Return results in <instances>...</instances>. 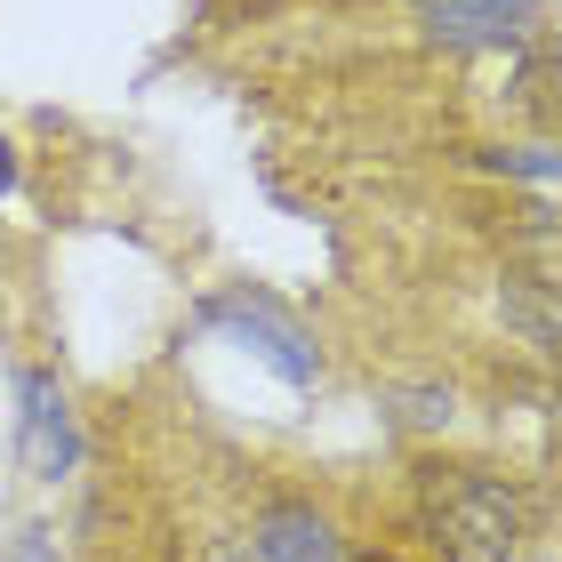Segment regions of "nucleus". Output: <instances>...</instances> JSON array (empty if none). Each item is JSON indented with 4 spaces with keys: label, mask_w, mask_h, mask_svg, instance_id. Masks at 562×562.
<instances>
[{
    "label": "nucleus",
    "mask_w": 562,
    "mask_h": 562,
    "mask_svg": "<svg viewBox=\"0 0 562 562\" xmlns=\"http://www.w3.org/2000/svg\"><path fill=\"white\" fill-rule=\"evenodd\" d=\"M498 314L522 329L539 353H554V281H515L506 273V290H498Z\"/></svg>",
    "instance_id": "nucleus-6"
},
{
    "label": "nucleus",
    "mask_w": 562,
    "mask_h": 562,
    "mask_svg": "<svg viewBox=\"0 0 562 562\" xmlns=\"http://www.w3.org/2000/svg\"><path fill=\"white\" fill-rule=\"evenodd\" d=\"M515 97H522V113H554V48L539 41V48H530V57H522V72H515Z\"/></svg>",
    "instance_id": "nucleus-7"
},
{
    "label": "nucleus",
    "mask_w": 562,
    "mask_h": 562,
    "mask_svg": "<svg viewBox=\"0 0 562 562\" xmlns=\"http://www.w3.org/2000/svg\"><path fill=\"white\" fill-rule=\"evenodd\" d=\"M72 458H81V434H72V402L48 370H24V467L41 482L72 474Z\"/></svg>",
    "instance_id": "nucleus-4"
},
{
    "label": "nucleus",
    "mask_w": 562,
    "mask_h": 562,
    "mask_svg": "<svg viewBox=\"0 0 562 562\" xmlns=\"http://www.w3.org/2000/svg\"><path fill=\"white\" fill-rule=\"evenodd\" d=\"M418 506L442 562H515L522 547V498L482 467H418Z\"/></svg>",
    "instance_id": "nucleus-1"
},
{
    "label": "nucleus",
    "mask_w": 562,
    "mask_h": 562,
    "mask_svg": "<svg viewBox=\"0 0 562 562\" xmlns=\"http://www.w3.org/2000/svg\"><path fill=\"white\" fill-rule=\"evenodd\" d=\"M491 169H515V177H530V186H554V145H515V153H482Z\"/></svg>",
    "instance_id": "nucleus-9"
},
{
    "label": "nucleus",
    "mask_w": 562,
    "mask_h": 562,
    "mask_svg": "<svg viewBox=\"0 0 562 562\" xmlns=\"http://www.w3.org/2000/svg\"><path fill=\"white\" fill-rule=\"evenodd\" d=\"M249 539H258V562H346L338 522H329L322 506H305V498H266Z\"/></svg>",
    "instance_id": "nucleus-5"
},
{
    "label": "nucleus",
    "mask_w": 562,
    "mask_h": 562,
    "mask_svg": "<svg viewBox=\"0 0 562 562\" xmlns=\"http://www.w3.org/2000/svg\"><path fill=\"white\" fill-rule=\"evenodd\" d=\"M394 418L402 426H450L458 418V394L450 386H402L394 394Z\"/></svg>",
    "instance_id": "nucleus-8"
},
{
    "label": "nucleus",
    "mask_w": 562,
    "mask_h": 562,
    "mask_svg": "<svg viewBox=\"0 0 562 562\" xmlns=\"http://www.w3.org/2000/svg\"><path fill=\"white\" fill-rule=\"evenodd\" d=\"M0 193H16V145L0 137Z\"/></svg>",
    "instance_id": "nucleus-11"
},
{
    "label": "nucleus",
    "mask_w": 562,
    "mask_h": 562,
    "mask_svg": "<svg viewBox=\"0 0 562 562\" xmlns=\"http://www.w3.org/2000/svg\"><path fill=\"white\" fill-rule=\"evenodd\" d=\"M9 562H57V539H48V530H24Z\"/></svg>",
    "instance_id": "nucleus-10"
},
{
    "label": "nucleus",
    "mask_w": 562,
    "mask_h": 562,
    "mask_svg": "<svg viewBox=\"0 0 562 562\" xmlns=\"http://www.w3.org/2000/svg\"><path fill=\"white\" fill-rule=\"evenodd\" d=\"M201 322L210 329H225V338H241L258 362L281 378V386H322V346L305 338V329L281 314L273 297H249V290H225V297H210L201 305Z\"/></svg>",
    "instance_id": "nucleus-2"
},
{
    "label": "nucleus",
    "mask_w": 562,
    "mask_h": 562,
    "mask_svg": "<svg viewBox=\"0 0 562 562\" xmlns=\"http://www.w3.org/2000/svg\"><path fill=\"white\" fill-rule=\"evenodd\" d=\"M362 562H394V554H362Z\"/></svg>",
    "instance_id": "nucleus-12"
},
{
    "label": "nucleus",
    "mask_w": 562,
    "mask_h": 562,
    "mask_svg": "<svg viewBox=\"0 0 562 562\" xmlns=\"http://www.w3.org/2000/svg\"><path fill=\"white\" fill-rule=\"evenodd\" d=\"M547 0H426L418 24L450 48H522L539 33Z\"/></svg>",
    "instance_id": "nucleus-3"
}]
</instances>
